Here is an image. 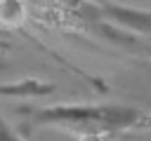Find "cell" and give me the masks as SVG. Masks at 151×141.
I'll return each mask as SVG.
<instances>
[{"label":"cell","instance_id":"7a4b0ae2","mask_svg":"<svg viewBox=\"0 0 151 141\" xmlns=\"http://www.w3.org/2000/svg\"><path fill=\"white\" fill-rule=\"evenodd\" d=\"M52 92H54L52 82L35 80V78H24V80L0 85V96H12V99H35V96H47Z\"/></svg>","mask_w":151,"mask_h":141},{"label":"cell","instance_id":"6da1fadb","mask_svg":"<svg viewBox=\"0 0 151 141\" xmlns=\"http://www.w3.org/2000/svg\"><path fill=\"white\" fill-rule=\"evenodd\" d=\"M24 115L28 129L33 127H57L85 136H101L125 132L144 120V113L130 106L116 103H54L17 110Z\"/></svg>","mask_w":151,"mask_h":141},{"label":"cell","instance_id":"277c9868","mask_svg":"<svg viewBox=\"0 0 151 141\" xmlns=\"http://www.w3.org/2000/svg\"><path fill=\"white\" fill-rule=\"evenodd\" d=\"M0 66H2V54H0Z\"/></svg>","mask_w":151,"mask_h":141},{"label":"cell","instance_id":"3957f363","mask_svg":"<svg viewBox=\"0 0 151 141\" xmlns=\"http://www.w3.org/2000/svg\"><path fill=\"white\" fill-rule=\"evenodd\" d=\"M0 141H24V139H21V136H19L7 122H5L2 115H0Z\"/></svg>","mask_w":151,"mask_h":141}]
</instances>
